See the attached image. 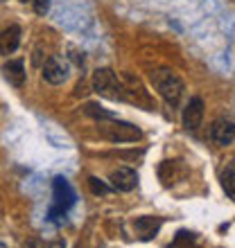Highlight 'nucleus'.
<instances>
[{"label": "nucleus", "instance_id": "18", "mask_svg": "<svg viewBox=\"0 0 235 248\" xmlns=\"http://www.w3.org/2000/svg\"><path fill=\"white\" fill-rule=\"evenodd\" d=\"M20 2H27V0H20Z\"/></svg>", "mask_w": 235, "mask_h": 248}, {"label": "nucleus", "instance_id": "5", "mask_svg": "<svg viewBox=\"0 0 235 248\" xmlns=\"http://www.w3.org/2000/svg\"><path fill=\"white\" fill-rule=\"evenodd\" d=\"M68 75H70V68L66 63L64 59H59V57H50V59L43 63V79H46L48 84L52 86H61L68 81Z\"/></svg>", "mask_w": 235, "mask_h": 248}, {"label": "nucleus", "instance_id": "4", "mask_svg": "<svg viewBox=\"0 0 235 248\" xmlns=\"http://www.w3.org/2000/svg\"><path fill=\"white\" fill-rule=\"evenodd\" d=\"M52 196H54V205L50 208V217H52V219H57V215H66V212L75 205V201H77V194H75L72 185L61 176L54 178Z\"/></svg>", "mask_w": 235, "mask_h": 248}, {"label": "nucleus", "instance_id": "3", "mask_svg": "<svg viewBox=\"0 0 235 248\" xmlns=\"http://www.w3.org/2000/svg\"><path fill=\"white\" fill-rule=\"evenodd\" d=\"M93 91L111 99H124V86L111 68H98L93 72Z\"/></svg>", "mask_w": 235, "mask_h": 248}, {"label": "nucleus", "instance_id": "2", "mask_svg": "<svg viewBox=\"0 0 235 248\" xmlns=\"http://www.w3.org/2000/svg\"><path fill=\"white\" fill-rule=\"evenodd\" d=\"M100 136L111 140V142H138L143 138V131L129 122H120L118 118L113 120H100Z\"/></svg>", "mask_w": 235, "mask_h": 248}, {"label": "nucleus", "instance_id": "16", "mask_svg": "<svg viewBox=\"0 0 235 248\" xmlns=\"http://www.w3.org/2000/svg\"><path fill=\"white\" fill-rule=\"evenodd\" d=\"M23 248H46V246H43V242H41L39 237H30V239L23 244Z\"/></svg>", "mask_w": 235, "mask_h": 248}, {"label": "nucleus", "instance_id": "15", "mask_svg": "<svg viewBox=\"0 0 235 248\" xmlns=\"http://www.w3.org/2000/svg\"><path fill=\"white\" fill-rule=\"evenodd\" d=\"M34 9H36V14H48L50 12V0H34Z\"/></svg>", "mask_w": 235, "mask_h": 248}, {"label": "nucleus", "instance_id": "7", "mask_svg": "<svg viewBox=\"0 0 235 248\" xmlns=\"http://www.w3.org/2000/svg\"><path fill=\"white\" fill-rule=\"evenodd\" d=\"M203 122V99L190 97L185 108H183V126L185 131H197Z\"/></svg>", "mask_w": 235, "mask_h": 248}, {"label": "nucleus", "instance_id": "13", "mask_svg": "<svg viewBox=\"0 0 235 248\" xmlns=\"http://www.w3.org/2000/svg\"><path fill=\"white\" fill-rule=\"evenodd\" d=\"M84 113H86V115H91V118H95V120H113V118H116V113L104 111L100 104H86L84 106Z\"/></svg>", "mask_w": 235, "mask_h": 248}, {"label": "nucleus", "instance_id": "10", "mask_svg": "<svg viewBox=\"0 0 235 248\" xmlns=\"http://www.w3.org/2000/svg\"><path fill=\"white\" fill-rule=\"evenodd\" d=\"M18 46H20V27L18 25H9L7 30L0 32V54H2V57L16 52Z\"/></svg>", "mask_w": 235, "mask_h": 248}, {"label": "nucleus", "instance_id": "17", "mask_svg": "<svg viewBox=\"0 0 235 248\" xmlns=\"http://www.w3.org/2000/svg\"><path fill=\"white\" fill-rule=\"evenodd\" d=\"M46 248H66V244L64 242H52V244H48Z\"/></svg>", "mask_w": 235, "mask_h": 248}, {"label": "nucleus", "instance_id": "19", "mask_svg": "<svg viewBox=\"0 0 235 248\" xmlns=\"http://www.w3.org/2000/svg\"><path fill=\"white\" fill-rule=\"evenodd\" d=\"M0 2H5V0H0Z\"/></svg>", "mask_w": 235, "mask_h": 248}, {"label": "nucleus", "instance_id": "8", "mask_svg": "<svg viewBox=\"0 0 235 248\" xmlns=\"http://www.w3.org/2000/svg\"><path fill=\"white\" fill-rule=\"evenodd\" d=\"M111 185L120 192H131V189L138 185V171L131 170V167H118V170L111 171V176H109Z\"/></svg>", "mask_w": 235, "mask_h": 248}, {"label": "nucleus", "instance_id": "9", "mask_svg": "<svg viewBox=\"0 0 235 248\" xmlns=\"http://www.w3.org/2000/svg\"><path fill=\"white\" fill-rule=\"evenodd\" d=\"M161 226H163V219H161V217H138L136 221H134V230H136L138 239H143V242L156 237Z\"/></svg>", "mask_w": 235, "mask_h": 248}, {"label": "nucleus", "instance_id": "6", "mask_svg": "<svg viewBox=\"0 0 235 248\" xmlns=\"http://www.w3.org/2000/svg\"><path fill=\"white\" fill-rule=\"evenodd\" d=\"M210 138L213 142L219 144V147H231L235 140V126H233V120L231 118H219L213 122L210 126Z\"/></svg>", "mask_w": 235, "mask_h": 248}, {"label": "nucleus", "instance_id": "12", "mask_svg": "<svg viewBox=\"0 0 235 248\" xmlns=\"http://www.w3.org/2000/svg\"><path fill=\"white\" fill-rule=\"evenodd\" d=\"M222 187L226 189V196L233 199L235 196V167H233V163H229L226 170L222 171Z\"/></svg>", "mask_w": 235, "mask_h": 248}, {"label": "nucleus", "instance_id": "1", "mask_svg": "<svg viewBox=\"0 0 235 248\" xmlns=\"http://www.w3.org/2000/svg\"><path fill=\"white\" fill-rule=\"evenodd\" d=\"M151 84H154V88H156L158 95L165 99V104L179 106L185 86H183L181 77H179L176 72L168 70V68H158V70L151 72Z\"/></svg>", "mask_w": 235, "mask_h": 248}, {"label": "nucleus", "instance_id": "11", "mask_svg": "<svg viewBox=\"0 0 235 248\" xmlns=\"http://www.w3.org/2000/svg\"><path fill=\"white\" fill-rule=\"evenodd\" d=\"M2 72H5L7 81H9L12 86H16V88H20V86L25 84V63H23V59L7 61L5 68H2Z\"/></svg>", "mask_w": 235, "mask_h": 248}, {"label": "nucleus", "instance_id": "14", "mask_svg": "<svg viewBox=\"0 0 235 248\" xmlns=\"http://www.w3.org/2000/svg\"><path fill=\"white\" fill-rule=\"evenodd\" d=\"M88 185H91L93 194H109V192H111V187H109V185H104L100 178H95V176L88 178Z\"/></svg>", "mask_w": 235, "mask_h": 248}]
</instances>
